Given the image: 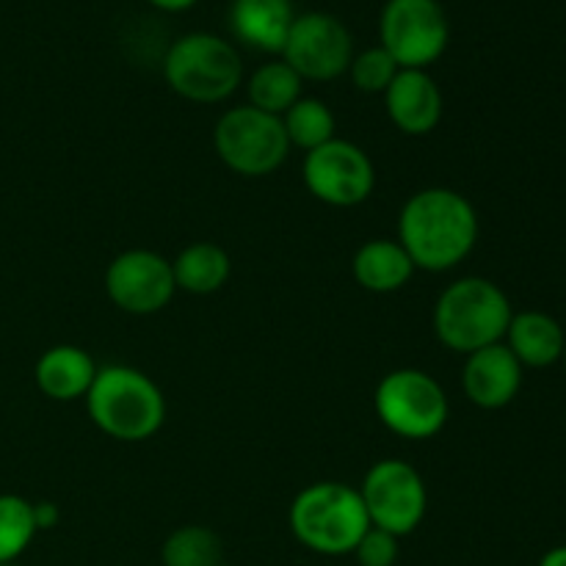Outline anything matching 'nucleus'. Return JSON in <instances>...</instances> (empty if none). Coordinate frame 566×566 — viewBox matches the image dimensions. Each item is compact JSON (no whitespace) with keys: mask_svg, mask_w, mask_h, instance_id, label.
Listing matches in <instances>:
<instances>
[{"mask_svg":"<svg viewBox=\"0 0 566 566\" xmlns=\"http://www.w3.org/2000/svg\"><path fill=\"white\" fill-rule=\"evenodd\" d=\"M169 88L191 103H221L243 81V61L227 39L216 33H188L169 48L164 59Z\"/></svg>","mask_w":566,"mask_h":566,"instance_id":"5","label":"nucleus"},{"mask_svg":"<svg viewBox=\"0 0 566 566\" xmlns=\"http://www.w3.org/2000/svg\"><path fill=\"white\" fill-rule=\"evenodd\" d=\"M302 83L304 81L287 61H269L249 77V105L265 111V114L282 116L302 97Z\"/></svg>","mask_w":566,"mask_h":566,"instance_id":"20","label":"nucleus"},{"mask_svg":"<svg viewBox=\"0 0 566 566\" xmlns=\"http://www.w3.org/2000/svg\"><path fill=\"white\" fill-rule=\"evenodd\" d=\"M39 534L33 503L20 495H0V564L20 558Z\"/></svg>","mask_w":566,"mask_h":566,"instance_id":"23","label":"nucleus"},{"mask_svg":"<svg viewBox=\"0 0 566 566\" xmlns=\"http://www.w3.org/2000/svg\"><path fill=\"white\" fill-rule=\"evenodd\" d=\"M354 59V39L337 17L324 11L296 14L282 61L296 70L302 81H335L346 75Z\"/></svg>","mask_w":566,"mask_h":566,"instance_id":"11","label":"nucleus"},{"mask_svg":"<svg viewBox=\"0 0 566 566\" xmlns=\"http://www.w3.org/2000/svg\"><path fill=\"white\" fill-rule=\"evenodd\" d=\"M359 497L374 528L392 536H409L426 517L429 490L418 470L403 459H381L365 473Z\"/></svg>","mask_w":566,"mask_h":566,"instance_id":"9","label":"nucleus"},{"mask_svg":"<svg viewBox=\"0 0 566 566\" xmlns=\"http://www.w3.org/2000/svg\"><path fill=\"white\" fill-rule=\"evenodd\" d=\"M398 70H401V66L392 61V55L387 53L381 44L357 53L352 59V66H348L354 86L365 94H385L387 86L392 83V77L398 75Z\"/></svg>","mask_w":566,"mask_h":566,"instance_id":"24","label":"nucleus"},{"mask_svg":"<svg viewBox=\"0 0 566 566\" xmlns=\"http://www.w3.org/2000/svg\"><path fill=\"white\" fill-rule=\"evenodd\" d=\"M479 241V213L453 188H426L407 199L398 216V243L415 269L451 271Z\"/></svg>","mask_w":566,"mask_h":566,"instance_id":"1","label":"nucleus"},{"mask_svg":"<svg viewBox=\"0 0 566 566\" xmlns=\"http://www.w3.org/2000/svg\"><path fill=\"white\" fill-rule=\"evenodd\" d=\"M88 418L103 434L119 442H144L166 420V398L147 374L127 365L97 368L86 392Z\"/></svg>","mask_w":566,"mask_h":566,"instance_id":"2","label":"nucleus"},{"mask_svg":"<svg viewBox=\"0 0 566 566\" xmlns=\"http://www.w3.org/2000/svg\"><path fill=\"white\" fill-rule=\"evenodd\" d=\"M379 36L401 70H426L446 53L451 25L440 0H387Z\"/></svg>","mask_w":566,"mask_h":566,"instance_id":"8","label":"nucleus"},{"mask_svg":"<svg viewBox=\"0 0 566 566\" xmlns=\"http://www.w3.org/2000/svg\"><path fill=\"white\" fill-rule=\"evenodd\" d=\"M147 3H153L160 11H188L197 0H147Z\"/></svg>","mask_w":566,"mask_h":566,"instance_id":"27","label":"nucleus"},{"mask_svg":"<svg viewBox=\"0 0 566 566\" xmlns=\"http://www.w3.org/2000/svg\"><path fill=\"white\" fill-rule=\"evenodd\" d=\"M296 11L291 0H232L230 28L247 48L282 53Z\"/></svg>","mask_w":566,"mask_h":566,"instance_id":"15","label":"nucleus"},{"mask_svg":"<svg viewBox=\"0 0 566 566\" xmlns=\"http://www.w3.org/2000/svg\"><path fill=\"white\" fill-rule=\"evenodd\" d=\"M381 426L403 440H429L448 423V396L440 381L418 368L390 370L374 396Z\"/></svg>","mask_w":566,"mask_h":566,"instance_id":"6","label":"nucleus"},{"mask_svg":"<svg viewBox=\"0 0 566 566\" xmlns=\"http://www.w3.org/2000/svg\"><path fill=\"white\" fill-rule=\"evenodd\" d=\"M562 359H564V365H566V346H564V357Z\"/></svg>","mask_w":566,"mask_h":566,"instance_id":"29","label":"nucleus"},{"mask_svg":"<svg viewBox=\"0 0 566 566\" xmlns=\"http://www.w3.org/2000/svg\"><path fill=\"white\" fill-rule=\"evenodd\" d=\"M392 125L407 136H429L442 119V92L426 70H398L385 92Z\"/></svg>","mask_w":566,"mask_h":566,"instance_id":"14","label":"nucleus"},{"mask_svg":"<svg viewBox=\"0 0 566 566\" xmlns=\"http://www.w3.org/2000/svg\"><path fill=\"white\" fill-rule=\"evenodd\" d=\"M512 315V302L495 282L484 276H464L437 298L434 335L442 346L468 357L503 343Z\"/></svg>","mask_w":566,"mask_h":566,"instance_id":"3","label":"nucleus"},{"mask_svg":"<svg viewBox=\"0 0 566 566\" xmlns=\"http://www.w3.org/2000/svg\"><path fill=\"white\" fill-rule=\"evenodd\" d=\"M539 566H566V545L547 551L545 556H542Z\"/></svg>","mask_w":566,"mask_h":566,"instance_id":"28","label":"nucleus"},{"mask_svg":"<svg viewBox=\"0 0 566 566\" xmlns=\"http://www.w3.org/2000/svg\"><path fill=\"white\" fill-rule=\"evenodd\" d=\"M221 164L243 177H265L280 169L291 153L282 116L265 114L254 105H238L221 114L213 130Z\"/></svg>","mask_w":566,"mask_h":566,"instance_id":"7","label":"nucleus"},{"mask_svg":"<svg viewBox=\"0 0 566 566\" xmlns=\"http://www.w3.org/2000/svg\"><path fill=\"white\" fill-rule=\"evenodd\" d=\"M105 293L130 315L160 313L177 293L175 271L169 260L153 249H127L111 260Z\"/></svg>","mask_w":566,"mask_h":566,"instance_id":"12","label":"nucleus"},{"mask_svg":"<svg viewBox=\"0 0 566 566\" xmlns=\"http://www.w3.org/2000/svg\"><path fill=\"white\" fill-rule=\"evenodd\" d=\"M282 127H285V136L287 142H291V147L310 153V149L321 147V144L335 138L337 122L324 99L298 97L296 103L282 114Z\"/></svg>","mask_w":566,"mask_h":566,"instance_id":"21","label":"nucleus"},{"mask_svg":"<svg viewBox=\"0 0 566 566\" xmlns=\"http://www.w3.org/2000/svg\"><path fill=\"white\" fill-rule=\"evenodd\" d=\"M368 528L370 520L359 490L340 481L304 486L291 503L293 536L318 556H348Z\"/></svg>","mask_w":566,"mask_h":566,"instance_id":"4","label":"nucleus"},{"mask_svg":"<svg viewBox=\"0 0 566 566\" xmlns=\"http://www.w3.org/2000/svg\"><path fill=\"white\" fill-rule=\"evenodd\" d=\"M462 387L470 403L481 409H503L517 398L523 387V365L506 343H495L468 354L462 370Z\"/></svg>","mask_w":566,"mask_h":566,"instance_id":"13","label":"nucleus"},{"mask_svg":"<svg viewBox=\"0 0 566 566\" xmlns=\"http://www.w3.org/2000/svg\"><path fill=\"white\" fill-rule=\"evenodd\" d=\"M354 280L370 293H396L412 280L415 263L407 249L390 238H374L354 254Z\"/></svg>","mask_w":566,"mask_h":566,"instance_id":"18","label":"nucleus"},{"mask_svg":"<svg viewBox=\"0 0 566 566\" xmlns=\"http://www.w3.org/2000/svg\"><path fill=\"white\" fill-rule=\"evenodd\" d=\"M97 376V365H94L92 354L83 352L81 346H61L48 348L39 357L36 368H33V379L36 387L50 398V401L70 403L77 398H86L92 390V381Z\"/></svg>","mask_w":566,"mask_h":566,"instance_id":"16","label":"nucleus"},{"mask_svg":"<svg viewBox=\"0 0 566 566\" xmlns=\"http://www.w3.org/2000/svg\"><path fill=\"white\" fill-rule=\"evenodd\" d=\"M359 566H396L398 562V536L370 525L363 539L354 547Z\"/></svg>","mask_w":566,"mask_h":566,"instance_id":"25","label":"nucleus"},{"mask_svg":"<svg viewBox=\"0 0 566 566\" xmlns=\"http://www.w3.org/2000/svg\"><path fill=\"white\" fill-rule=\"evenodd\" d=\"M59 509L53 503L42 501V503H33V520H36V528L39 531H50L55 523H59Z\"/></svg>","mask_w":566,"mask_h":566,"instance_id":"26","label":"nucleus"},{"mask_svg":"<svg viewBox=\"0 0 566 566\" xmlns=\"http://www.w3.org/2000/svg\"><path fill=\"white\" fill-rule=\"evenodd\" d=\"M302 175L310 193L332 208H357L376 188V169L365 149L337 136L310 149Z\"/></svg>","mask_w":566,"mask_h":566,"instance_id":"10","label":"nucleus"},{"mask_svg":"<svg viewBox=\"0 0 566 566\" xmlns=\"http://www.w3.org/2000/svg\"><path fill=\"white\" fill-rule=\"evenodd\" d=\"M503 340L523 368H551L564 357L566 346L562 324L539 310L514 313Z\"/></svg>","mask_w":566,"mask_h":566,"instance_id":"17","label":"nucleus"},{"mask_svg":"<svg viewBox=\"0 0 566 566\" xmlns=\"http://www.w3.org/2000/svg\"><path fill=\"white\" fill-rule=\"evenodd\" d=\"M177 291L193 293V296H210L221 291L232 274L230 254L216 243H191L182 249L171 263Z\"/></svg>","mask_w":566,"mask_h":566,"instance_id":"19","label":"nucleus"},{"mask_svg":"<svg viewBox=\"0 0 566 566\" xmlns=\"http://www.w3.org/2000/svg\"><path fill=\"white\" fill-rule=\"evenodd\" d=\"M221 558H224V545L219 534L205 525H182L166 536L160 547L164 566H221Z\"/></svg>","mask_w":566,"mask_h":566,"instance_id":"22","label":"nucleus"}]
</instances>
